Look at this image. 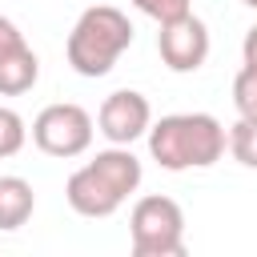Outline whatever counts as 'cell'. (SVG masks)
I'll list each match as a JSON object with an SVG mask.
<instances>
[{
  "mask_svg": "<svg viewBox=\"0 0 257 257\" xmlns=\"http://www.w3.org/2000/svg\"><path fill=\"white\" fill-rule=\"evenodd\" d=\"M241 4H249V8H257V0H241Z\"/></svg>",
  "mask_w": 257,
  "mask_h": 257,
  "instance_id": "16",
  "label": "cell"
},
{
  "mask_svg": "<svg viewBox=\"0 0 257 257\" xmlns=\"http://www.w3.org/2000/svg\"><path fill=\"white\" fill-rule=\"evenodd\" d=\"M241 60L245 64H257V24L245 32V40H241Z\"/></svg>",
  "mask_w": 257,
  "mask_h": 257,
  "instance_id": "15",
  "label": "cell"
},
{
  "mask_svg": "<svg viewBox=\"0 0 257 257\" xmlns=\"http://www.w3.org/2000/svg\"><path fill=\"white\" fill-rule=\"evenodd\" d=\"M233 108L237 116H257V64H241L233 76Z\"/></svg>",
  "mask_w": 257,
  "mask_h": 257,
  "instance_id": "12",
  "label": "cell"
},
{
  "mask_svg": "<svg viewBox=\"0 0 257 257\" xmlns=\"http://www.w3.org/2000/svg\"><path fill=\"white\" fill-rule=\"evenodd\" d=\"M149 157L169 169H209L225 157V124L213 112H173L149 124Z\"/></svg>",
  "mask_w": 257,
  "mask_h": 257,
  "instance_id": "2",
  "label": "cell"
},
{
  "mask_svg": "<svg viewBox=\"0 0 257 257\" xmlns=\"http://www.w3.org/2000/svg\"><path fill=\"white\" fill-rule=\"evenodd\" d=\"M149 124H153V104L137 88H116L96 108V133L108 145H133V141H141L149 133Z\"/></svg>",
  "mask_w": 257,
  "mask_h": 257,
  "instance_id": "6",
  "label": "cell"
},
{
  "mask_svg": "<svg viewBox=\"0 0 257 257\" xmlns=\"http://www.w3.org/2000/svg\"><path fill=\"white\" fill-rule=\"evenodd\" d=\"M157 52H161L169 72H197L209 60V28H205V20L185 12V16L169 20V24H161Z\"/></svg>",
  "mask_w": 257,
  "mask_h": 257,
  "instance_id": "7",
  "label": "cell"
},
{
  "mask_svg": "<svg viewBox=\"0 0 257 257\" xmlns=\"http://www.w3.org/2000/svg\"><path fill=\"white\" fill-rule=\"evenodd\" d=\"M36 209V193L24 177H0V233H16L28 225Z\"/></svg>",
  "mask_w": 257,
  "mask_h": 257,
  "instance_id": "9",
  "label": "cell"
},
{
  "mask_svg": "<svg viewBox=\"0 0 257 257\" xmlns=\"http://www.w3.org/2000/svg\"><path fill=\"white\" fill-rule=\"evenodd\" d=\"M128 237L137 257H181L185 253V213L173 197L149 193L128 213Z\"/></svg>",
  "mask_w": 257,
  "mask_h": 257,
  "instance_id": "4",
  "label": "cell"
},
{
  "mask_svg": "<svg viewBox=\"0 0 257 257\" xmlns=\"http://www.w3.org/2000/svg\"><path fill=\"white\" fill-rule=\"evenodd\" d=\"M40 80V60L28 44L0 52V96H24Z\"/></svg>",
  "mask_w": 257,
  "mask_h": 257,
  "instance_id": "8",
  "label": "cell"
},
{
  "mask_svg": "<svg viewBox=\"0 0 257 257\" xmlns=\"http://www.w3.org/2000/svg\"><path fill=\"white\" fill-rule=\"evenodd\" d=\"M92 133H96V124H92L88 108H80V104H72V100L44 104V108L36 112V120H32V141H36V149L48 153V157H60V161L88 153Z\"/></svg>",
  "mask_w": 257,
  "mask_h": 257,
  "instance_id": "5",
  "label": "cell"
},
{
  "mask_svg": "<svg viewBox=\"0 0 257 257\" xmlns=\"http://www.w3.org/2000/svg\"><path fill=\"white\" fill-rule=\"evenodd\" d=\"M24 141H28L24 116H20L16 108L0 104V161H4V157H16V153L24 149Z\"/></svg>",
  "mask_w": 257,
  "mask_h": 257,
  "instance_id": "11",
  "label": "cell"
},
{
  "mask_svg": "<svg viewBox=\"0 0 257 257\" xmlns=\"http://www.w3.org/2000/svg\"><path fill=\"white\" fill-rule=\"evenodd\" d=\"M20 44H28L24 40V32L8 20V16H0V52H8V48H20Z\"/></svg>",
  "mask_w": 257,
  "mask_h": 257,
  "instance_id": "14",
  "label": "cell"
},
{
  "mask_svg": "<svg viewBox=\"0 0 257 257\" xmlns=\"http://www.w3.org/2000/svg\"><path fill=\"white\" fill-rule=\"evenodd\" d=\"M128 44H133V20L112 4H88L64 40V56L76 76L96 80L112 72V64L124 56Z\"/></svg>",
  "mask_w": 257,
  "mask_h": 257,
  "instance_id": "3",
  "label": "cell"
},
{
  "mask_svg": "<svg viewBox=\"0 0 257 257\" xmlns=\"http://www.w3.org/2000/svg\"><path fill=\"white\" fill-rule=\"evenodd\" d=\"M141 177H145V169L133 157V149L128 145H108L68 177L64 197H68L72 213H80V217H92V221L112 217L141 189Z\"/></svg>",
  "mask_w": 257,
  "mask_h": 257,
  "instance_id": "1",
  "label": "cell"
},
{
  "mask_svg": "<svg viewBox=\"0 0 257 257\" xmlns=\"http://www.w3.org/2000/svg\"><path fill=\"white\" fill-rule=\"evenodd\" d=\"M225 149L237 165L257 169V116H237V124L225 128Z\"/></svg>",
  "mask_w": 257,
  "mask_h": 257,
  "instance_id": "10",
  "label": "cell"
},
{
  "mask_svg": "<svg viewBox=\"0 0 257 257\" xmlns=\"http://www.w3.org/2000/svg\"><path fill=\"white\" fill-rule=\"evenodd\" d=\"M133 8L145 12L157 24H169V20L185 16V12H193V0H133Z\"/></svg>",
  "mask_w": 257,
  "mask_h": 257,
  "instance_id": "13",
  "label": "cell"
}]
</instances>
